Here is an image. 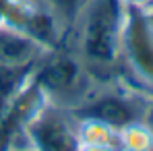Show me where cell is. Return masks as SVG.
<instances>
[{
    "label": "cell",
    "instance_id": "1",
    "mask_svg": "<svg viewBox=\"0 0 153 151\" xmlns=\"http://www.w3.org/2000/svg\"><path fill=\"white\" fill-rule=\"evenodd\" d=\"M126 10L124 0H83L66 29V50L73 52L97 81L118 77Z\"/></svg>",
    "mask_w": 153,
    "mask_h": 151
},
{
    "label": "cell",
    "instance_id": "10",
    "mask_svg": "<svg viewBox=\"0 0 153 151\" xmlns=\"http://www.w3.org/2000/svg\"><path fill=\"white\" fill-rule=\"evenodd\" d=\"M143 122L149 126V130H151L153 135V100L147 101V110H145V116H143Z\"/></svg>",
    "mask_w": 153,
    "mask_h": 151
},
{
    "label": "cell",
    "instance_id": "8",
    "mask_svg": "<svg viewBox=\"0 0 153 151\" xmlns=\"http://www.w3.org/2000/svg\"><path fill=\"white\" fill-rule=\"evenodd\" d=\"M153 135L143 120L130 122L118 130V151H151Z\"/></svg>",
    "mask_w": 153,
    "mask_h": 151
},
{
    "label": "cell",
    "instance_id": "13",
    "mask_svg": "<svg viewBox=\"0 0 153 151\" xmlns=\"http://www.w3.org/2000/svg\"><path fill=\"white\" fill-rule=\"evenodd\" d=\"M6 151H33V149L27 147V145H13V147H8Z\"/></svg>",
    "mask_w": 153,
    "mask_h": 151
},
{
    "label": "cell",
    "instance_id": "4",
    "mask_svg": "<svg viewBox=\"0 0 153 151\" xmlns=\"http://www.w3.org/2000/svg\"><path fill=\"white\" fill-rule=\"evenodd\" d=\"M147 97L128 87L124 81L110 79L100 81L91 93L85 97V101L73 110L76 118H93L103 124L120 130L122 126L143 120L147 110Z\"/></svg>",
    "mask_w": 153,
    "mask_h": 151
},
{
    "label": "cell",
    "instance_id": "9",
    "mask_svg": "<svg viewBox=\"0 0 153 151\" xmlns=\"http://www.w3.org/2000/svg\"><path fill=\"white\" fill-rule=\"evenodd\" d=\"M81 2L83 0H37V6L44 8L52 19L58 23V27L62 29V33H66V29L73 23Z\"/></svg>",
    "mask_w": 153,
    "mask_h": 151
},
{
    "label": "cell",
    "instance_id": "14",
    "mask_svg": "<svg viewBox=\"0 0 153 151\" xmlns=\"http://www.w3.org/2000/svg\"><path fill=\"white\" fill-rule=\"evenodd\" d=\"M151 151H153V149H151Z\"/></svg>",
    "mask_w": 153,
    "mask_h": 151
},
{
    "label": "cell",
    "instance_id": "11",
    "mask_svg": "<svg viewBox=\"0 0 153 151\" xmlns=\"http://www.w3.org/2000/svg\"><path fill=\"white\" fill-rule=\"evenodd\" d=\"M79 151H118L114 147H103V145H81Z\"/></svg>",
    "mask_w": 153,
    "mask_h": 151
},
{
    "label": "cell",
    "instance_id": "3",
    "mask_svg": "<svg viewBox=\"0 0 153 151\" xmlns=\"http://www.w3.org/2000/svg\"><path fill=\"white\" fill-rule=\"evenodd\" d=\"M118 79L153 100V17L145 8L128 6L126 10Z\"/></svg>",
    "mask_w": 153,
    "mask_h": 151
},
{
    "label": "cell",
    "instance_id": "6",
    "mask_svg": "<svg viewBox=\"0 0 153 151\" xmlns=\"http://www.w3.org/2000/svg\"><path fill=\"white\" fill-rule=\"evenodd\" d=\"M50 50L25 29L0 21V75H23L25 71H33Z\"/></svg>",
    "mask_w": 153,
    "mask_h": 151
},
{
    "label": "cell",
    "instance_id": "5",
    "mask_svg": "<svg viewBox=\"0 0 153 151\" xmlns=\"http://www.w3.org/2000/svg\"><path fill=\"white\" fill-rule=\"evenodd\" d=\"M23 139L33 151H79V118L71 110L42 103L25 122Z\"/></svg>",
    "mask_w": 153,
    "mask_h": 151
},
{
    "label": "cell",
    "instance_id": "12",
    "mask_svg": "<svg viewBox=\"0 0 153 151\" xmlns=\"http://www.w3.org/2000/svg\"><path fill=\"white\" fill-rule=\"evenodd\" d=\"M126 6H134V8H149L151 0H124Z\"/></svg>",
    "mask_w": 153,
    "mask_h": 151
},
{
    "label": "cell",
    "instance_id": "2",
    "mask_svg": "<svg viewBox=\"0 0 153 151\" xmlns=\"http://www.w3.org/2000/svg\"><path fill=\"white\" fill-rule=\"evenodd\" d=\"M31 83L37 87L46 103L73 112L100 81L91 77L73 52L52 48L35 64Z\"/></svg>",
    "mask_w": 153,
    "mask_h": 151
},
{
    "label": "cell",
    "instance_id": "7",
    "mask_svg": "<svg viewBox=\"0 0 153 151\" xmlns=\"http://www.w3.org/2000/svg\"><path fill=\"white\" fill-rule=\"evenodd\" d=\"M81 145H103L118 149V130L93 118H79Z\"/></svg>",
    "mask_w": 153,
    "mask_h": 151
}]
</instances>
